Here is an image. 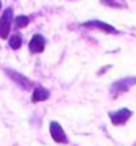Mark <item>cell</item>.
Listing matches in <instances>:
<instances>
[{
  "mask_svg": "<svg viewBox=\"0 0 136 146\" xmlns=\"http://www.w3.org/2000/svg\"><path fill=\"white\" fill-rule=\"evenodd\" d=\"M11 23H13V10L7 8L0 18V39H7L11 31Z\"/></svg>",
  "mask_w": 136,
  "mask_h": 146,
  "instance_id": "cell-1",
  "label": "cell"
},
{
  "mask_svg": "<svg viewBox=\"0 0 136 146\" xmlns=\"http://www.w3.org/2000/svg\"><path fill=\"white\" fill-rule=\"evenodd\" d=\"M109 117H111V120H112V124L114 125H122L131 117V111L123 108V109H119V111H115V112H111Z\"/></svg>",
  "mask_w": 136,
  "mask_h": 146,
  "instance_id": "cell-2",
  "label": "cell"
},
{
  "mask_svg": "<svg viewBox=\"0 0 136 146\" xmlns=\"http://www.w3.org/2000/svg\"><path fill=\"white\" fill-rule=\"evenodd\" d=\"M83 27H94V29H101L102 32H107V34H115L117 29L111 24H107V23H102L99 19H91V21H86L83 23Z\"/></svg>",
  "mask_w": 136,
  "mask_h": 146,
  "instance_id": "cell-3",
  "label": "cell"
},
{
  "mask_svg": "<svg viewBox=\"0 0 136 146\" xmlns=\"http://www.w3.org/2000/svg\"><path fill=\"white\" fill-rule=\"evenodd\" d=\"M50 133H51V138L58 143H67V137L64 133L63 127H61L58 122H51L50 124Z\"/></svg>",
  "mask_w": 136,
  "mask_h": 146,
  "instance_id": "cell-4",
  "label": "cell"
},
{
  "mask_svg": "<svg viewBox=\"0 0 136 146\" xmlns=\"http://www.w3.org/2000/svg\"><path fill=\"white\" fill-rule=\"evenodd\" d=\"M45 45H47L45 37H43L42 34H35L29 42V50L32 53H42L43 50H45Z\"/></svg>",
  "mask_w": 136,
  "mask_h": 146,
  "instance_id": "cell-5",
  "label": "cell"
},
{
  "mask_svg": "<svg viewBox=\"0 0 136 146\" xmlns=\"http://www.w3.org/2000/svg\"><path fill=\"white\" fill-rule=\"evenodd\" d=\"M136 84V79L135 77H128V79H122V80H117L112 85V93H122V92H128V88L131 85Z\"/></svg>",
  "mask_w": 136,
  "mask_h": 146,
  "instance_id": "cell-6",
  "label": "cell"
},
{
  "mask_svg": "<svg viewBox=\"0 0 136 146\" xmlns=\"http://www.w3.org/2000/svg\"><path fill=\"white\" fill-rule=\"evenodd\" d=\"M7 74H8L10 77H11L13 80L16 82V84H19L22 88H30V87H32V82H30L29 79H26L24 76H21V74L15 72V71H11V69H7Z\"/></svg>",
  "mask_w": 136,
  "mask_h": 146,
  "instance_id": "cell-7",
  "label": "cell"
},
{
  "mask_svg": "<svg viewBox=\"0 0 136 146\" xmlns=\"http://www.w3.org/2000/svg\"><path fill=\"white\" fill-rule=\"evenodd\" d=\"M50 96V92L47 88H43V87H37L32 93V101L34 103H38V101H45V100Z\"/></svg>",
  "mask_w": 136,
  "mask_h": 146,
  "instance_id": "cell-8",
  "label": "cell"
},
{
  "mask_svg": "<svg viewBox=\"0 0 136 146\" xmlns=\"http://www.w3.org/2000/svg\"><path fill=\"white\" fill-rule=\"evenodd\" d=\"M8 43H10V47H11L13 50H18V48L22 45V37L19 34H15V35L10 37V42Z\"/></svg>",
  "mask_w": 136,
  "mask_h": 146,
  "instance_id": "cell-9",
  "label": "cell"
},
{
  "mask_svg": "<svg viewBox=\"0 0 136 146\" xmlns=\"http://www.w3.org/2000/svg\"><path fill=\"white\" fill-rule=\"evenodd\" d=\"M27 24H29V18H27V16H18V18H15V26H16L18 29L26 27Z\"/></svg>",
  "mask_w": 136,
  "mask_h": 146,
  "instance_id": "cell-10",
  "label": "cell"
},
{
  "mask_svg": "<svg viewBox=\"0 0 136 146\" xmlns=\"http://www.w3.org/2000/svg\"><path fill=\"white\" fill-rule=\"evenodd\" d=\"M102 3H104V5H114V7H117V8H119V7H122V5L117 3L115 0H102Z\"/></svg>",
  "mask_w": 136,
  "mask_h": 146,
  "instance_id": "cell-11",
  "label": "cell"
},
{
  "mask_svg": "<svg viewBox=\"0 0 136 146\" xmlns=\"http://www.w3.org/2000/svg\"><path fill=\"white\" fill-rule=\"evenodd\" d=\"M0 8H2V3H0Z\"/></svg>",
  "mask_w": 136,
  "mask_h": 146,
  "instance_id": "cell-12",
  "label": "cell"
}]
</instances>
